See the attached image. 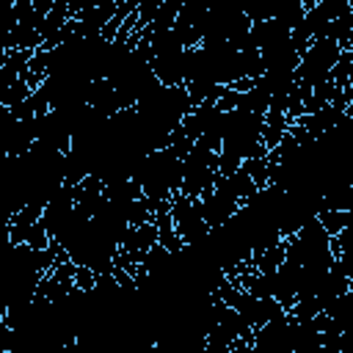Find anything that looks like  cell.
<instances>
[{
    "instance_id": "6da1fadb",
    "label": "cell",
    "mask_w": 353,
    "mask_h": 353,
    "mask_svg": "<svg viewBox=\"0 0 353 353\" xmlns=\"http://www.w3.org/2000/svg\"><path fill=\"white\" fill-rule=\"evenodd\" d=\"M314 218L328 237H336L342 229L350 226V210H320Z\"/></svg>"
}]
</instances>
